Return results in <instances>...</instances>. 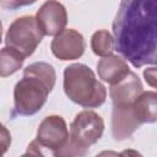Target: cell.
<instances>
[{
  "label": "cell",
  "mask_w": 157,
  "mask_h": 157,
  "mask_svg": "<svg viewBox=\"0 0 157 157\" xmlns=\"http://www.w3.org/2000/svg\"><path fill=\"white\" fill-rule=\"evenodd\" d=\"M114 49L135 67L157 59V0H125L113 21Z\"/></svg>",
  "instance_id": "1"
},
{
  "label": "cell",
  "mask_w": 157,
  "mask_h": 157,
  "mask_svg": "<svg viewBox=\"0 0 157 157\" xmlns=\"http://www.w3.org/2000/svg\"><path fill=\"white\" fill-rule=\"evenodd\" d=\"M55 81L56 74L50 64L37 61L28 65L13 90L15 110L21 115H33L39 112Z\"/></svg>",
  "instance_id": "2"
},
{
  "label": "cell",
  "mask_w": 157,
  "mask_h": 157,
  "mask_svg": "<svg viewBox=\"0 0 157 157\" xmlns=\"http://www.w3.org/2000/svg\"><path fill=\"white\" fill-rule=\"evenodd\" d=\"M119 157H142V155L140 152H137L136 150L128 148V150H124L123 152H120Z\"/></svg>",
  "instance_id": "18"
},
{
  "label": "cell",
  "mask_w": 157,
  "mask_h": 157,
  "mask_svg": "<svg viewBox=\"0 0 157 157\" xmlns=\"http://www.w3.org/2000/svg\"><path fill=\"white\" fill-rule=\"evenodd\" d=\"M96 157H119V153L115 151H112V150H105V151L99 152Z\"/></svg>",
  "instance_id": "19"
},
{
  "label": "cell",
  "mask_w": 157,
  "mask_h": 157,
  "mask_svg": "<svg viewBox=\"0 0 157 157\" xmlns=\"http://www.w3.org/2000/svg\"><path fill=\"white\" fill-rule=\"evenodd\" d=\"M36 141L49 157H54L69 142V130L65 119L55 114L45 117L38 126Z\"/></svg>",
  "instance_id": "6"
},
{
  "label": "cell",
  "mask_w": 157,
  "mask_h": 157,
  "mask_svg": "<svg viewBox=\"0 0 157 157\" xmlns=\"http://www.w3.org/2000/svg\"><path fill=\"white\" fill-rule=\"evenodd\" d=\"M52 53L60 60H76L85 52L83 36L74 29L66 28L54 37L50 43Z\"/></svg>",
  "instance_id": "8"
},
{
  "label": "cell",
  "mask_w": 157,
  "mask_h": 157,
  "mask_svg": "<svg viewBox=\"0 0 157 157\" xmlns=\"http://www.w3.org/2000/svg\"><path fill=\"white\" fill-rule=\"evenodd\" d=\"M141 93L142 82L132 71H130L120 82L113 85L109 90V94L114 107L131 105Z\"/></svg>",
  "instance_id": "9"
},
{
  "label": "cell",
  "mask_w": 157,
  "mask_h": 157,
  "mask_svg": "<svg viewBox=\"0 0 157 157\" xmlns=\"http://www.w3.org/2000/svg\"><path fill=\"white\" fill-rule=\"evenodd\" d=\"M42 39L43 33L37 25L36 17L25 15L10 25L5 36V44L25 59L34 53Z\"/></svg>",
  "instance_id": "5"
},
{
  "label": "cell",
  "mask_w": 157,
  "mask_h": 157,
  "mask_svg": "<svg viewBox=\"0 0 157 157\" xmlns=\"http://www.w3.org/2000/svg\"><path fill=\"white\" fill-rule=\"evenodd\" d=\"M23 58L13 49L5 47L0 49V77H7L22 67Z\"/></svg>",
  "instance_id": "13"
},
{
  "label": "cell",
  "mask_w": 157,
  "mask_h": 157,
  "mask_svg": "<svg viewBox=\"0 0 157 157\" xmlns=\"http://www.w3.org/2000/svg\"><path fill=\"white\" fill-rule=\"evenodd\" d=\"M36 21L43 36H56L67 23L65 6L59 1H45L37 11Z\"/></svg>",
  "instance_id": "7"
},
{
  "label": "cell",
  "mask_w": 157,
  "mask_h": 157,
  "mask_svg": "<svg viewBox=\"0 0 157 157\" xmlns=\"http://www.w3.org/2000/svg\"><path fill=\"white\" fill-rule=\"evenodd\" d=\"M140 123L137 121L132 104L126 107H114L112 112V135L114 140L123 141L129 139L139 128Z\"/></svg>",
  "instance_id": "10"
},
{
  "label": "cell",
  "mask_w": 157,
  "mask_h": 157,
  "mask_svg": "<svg viewBox=\"0 0 157 157\" xmlns=\"http://www.w3.org/2000/svg\"><path fill=\"white\" fill-rule=\"evenodd\" d=\"M91 48L96 55H99L103 58L112 55L114 50L113 36L107 29L96 31L91 38Z\"/></svg>",
  "instance_id": "14"
},
{
  "label": "cell",
  "mask_w": 157,
  "mask_h": 157,
  "mask_svg": "<svg viewBox=\"0 0 157 157\" xmlns=\"http://www.w3.org/2000/svg\"><path fill=\"white\" fill-rule=\"evenodd\" d=\"M10 145H11V134L7 130V128H5V125L0 123V155L7 152Z\"/></svg>",
  "instance_id": "15"
},
{
  "label": "cell",
  "mask_w": 157,
  "mask_h": 157,
  "mask_svg": "<svg viewBox=\"0 0 157 157\" xmlns=\"http://www.w3.org/2000/svg\"><path fill=\"white\" fill-rule=\"evenodd\" d=\"M1 40H2V23L0 21V43H1Z\"/></svg>",
  "instance_id": "21"
},
{
  "label": "cell",
  "mask_w": 157,
  "mask_h": 157,
  "mask_svg": "<svg viewBox=\"0 0 157 157\" xmlns=\"http://www.w3.org/2000/svg\"><path fill=\"white\" fill-rule=\"evenodd\" d=\"M54 157H76V156H75V155H72V153L67 150V147L65 146V147H64L61 151H59Z\"/></svg>",
  "instance_id": "20"
},
{
  "label": "cell",
  "mask_w": 157,
  "mask_h": 157,
  "mask_svg": "<svg viewBox=\"0 0 157 157\" xmlns=\"http://www.w3.org/2000/svg\"><path fill=\"white\" fill-rule=\"evenodd\" d=\"M21 157H49L38 145V142L36 140L31 141V144L27 146L26 152L21 156Z\"/></svg>",
  "instance_id": "16"
},
{
  "label": "cell",
  "mask_w": 157,
  "mask_h": 157,
  "mask_svg": "<svg viewBox=\"0 0 157 157\" xmlns=\"http://www.w3.org/2000/svg\"><path fill=\"white\" fill-rule=\"evenodd\" d=\"M0 157H2V155H0Z\"/></svg>",
  "instance_id": "22"
},
{
  "label": "cell",
  "mask_w": 157,
  "mask_h": 157,
  "mask_svg": "<svg viewBox=\"0 0 157 157\" xmlns=\"http://www.w3.org/2000/svg\"><path fill=\"white\" fill-rule=\"evenodd\" d=\"M132 110L140 124L155 123L157 120V93L155 91L142 92L132 103Z\"/></svg>",
  "instance_id": "12"
},
{
  "label": "cell",
  "mask_w": 157,
  "mask_h": 157,
  "mask_svg": "<svg viewBox=\"0 0 157 157\" xmlns=\"http://www.w3.org/2000/svg\"><path fill=\"white\" fill-rule=\"evenodd\" d=\"M144 76H145V80L146 82L151 86V87H156V67L152 66L150 69H146L144 71Z\"/></svg>",
  "instance_id": "17"
},
{
  "label": "cell",
  "mask_w": 157,
  "mask_h": 157,
  "mask_svg": "<svg viewBox=\"0 0 157 157\" xmlns=\"http://www.w3.org/2000/svg\"><path fill=\"white\" fill-rule=\"evenodd\" d=\"M104 121L93 110H82L74 118L70 126L67 150L76 157H85L90 146L96 144L103 135Z\"/></svg>",
  "instance_id": "4"
},
{
  "label": "cell",
  "mask_w": 157,
  "mask_h": 157,
  "mask_svg": "<svg viewBox=\"0 0 157 157\" xmlns=\"http://www.w3.org/2000/svg\"><path fill=\"white\" fill-rule=\"evenodd\" d=\"M64 91L70 101L83 108H97L105 102L107 90L85 64H71L64 70Z\"/></svg>",
  "instance_id": "3"
},
{
  "label": "cell",
  "mask_w": 157,
  "mask_h": 157,
  "mask_svg": "<svg viewBox=\"0 0 157 157\" xmlns=\"http://www.w3.org/2000/svg\"><path fill=\"white\" fill-rule=\"evenodd\" d=\"M97 72L99 78L113 86L120 82L130 72V67L125 59L112 54L97 63Z\"/></svg>",
  "instance_id": "11"
}]
</instances>
